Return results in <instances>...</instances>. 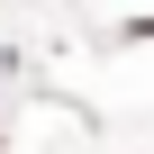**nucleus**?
<instances>
[{
    "mask_svg": "<svg viewBox=\"0 0 154 154\" xmlns=\"http://www.w3.org/2000/svg\"><path fill=\"white\" fill-rule=\"evenodd\" d=\"M136 36H154V18H136Z\"/></svg>",
    "mask_w": 154,
    "mask_h": 154,
    "instance_id": "1",
    "label": "nucleus"
}]
</instances>
